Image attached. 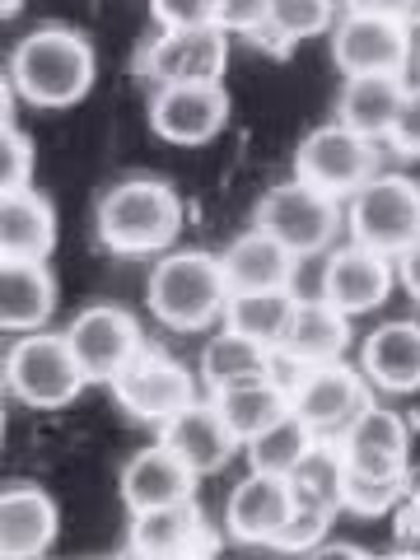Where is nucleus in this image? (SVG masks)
Here are the masks:
<instances>
[{"mask_svg": "<svg viewBox=\"0 0 420 560\" xmlns=\"http://www.w3.org/2000/svg\"><path fill=\"white\" fill-rule=\"evenodd\" d=\"M94 43L70 24L28 28L5 61V84L33 108H70L94 84Z\"/></svg>", "mask_w": 420, "mask_h": 560, "instance_id": "obj_1", "label": "nucleus"}, {"mask_svg": "<svg viewBox=\"0 0 420 560\" xmlns=\"http://www.w3.org/2000/svg\"><path fill=\"white\" fill-rule=\"evenodd\" d=\"M121 560H136V556H121Z\"/></svg>", "mask_w": 420, "mask_h": 560, "instance_id": "obj_48", "label": "nucleus"}, {"mask_svg": "<svg viewBox=\"0 0 420 560\" xmlns=\"http://www.w3.org/2000/svg\"><path fill=\"white\" fill-rule=\"evenodd\" d=\"M94 224L103 248L121 257H164L183 234V201L160 178H121L98 197Z\"/></svg>", "mask_w": 420, "mask_h": 560, "instance_id": "obj_2", "label": "nucleus"}, {"mask_svg": "<svg viewBox=\"0 0 420 560\" xmlns=\"http://www.w3.org/2000/svg\"><path fill=\"white\" fill-rule=\"evenodd\" d=\"M407 510L420 518V467H411V481H407Z\"/></svg>", "mask_w": 420, "mask_h": 560, "instance_id": "obj_42", "label": "nucleus"}, {"mask_svg": "<svg viewBox=\"0 0 420 560\" xmlns=\"http://www.w3.org/2000/svg\"><path fill=\"white\" fill-rule=\"evenodd\" d=\"M346 224L350 243L401 257L411 243H420V183L407 173H378L350 197Z\"/></svg>", "mask_w": 420, "mask_h": 560, "instance_id": "obj_5", "label": "nucleus"}, {"mask_svg": "<svg viewBox=\"0 0 420 560\" xmlns=\"http://www.w3.org/2000/svg\"><path fill=\"white\" fill-rule=\"evenodd\" d=\"M327 528H331V514L308 510V504H294V514H290V523H285V533L276 537V551H290V556L318 551L323 541H327Z\"/></svg>", "mask_w": 420, "mask_h": 560, "instance_id": "obj_34", "label": "nucleus"}, {"mask_svg": "<svg viewBox=\"0 0 420 560\" xmlns=\"http://www.w3.org/2000/svg\"><path fill=\"white\" fill-rule=\"evenodd\" d=\"M346 14H393L407 24V0H341Z\"/></svg>", "mask_w": 420, "mask_h": 560, "instance_id": "obj_39", "label": "nucleus"}, {"mask_svg": "<svg viewBox=\"0 0 420 560\" xmlns=\"http://www.w3.org/2000/svg\"><path fill=\"white\" fill-rule=\"evenodd\" d=\"M388 145L401 154V160H420V84H411L407 98H401V113H397Z\"/></svg>", "mask_w": 420, "mask_h": 560, "instance_id": "obj_38", "label": "nucleus"}, {"mask_svg": "<svg viewBox=\"0 0 420 560\" xmlns=\"http://www.w3.org/2000/svg\"><path fill=\"white\" fill-rule=\"evenodd\" d=\"M257 230H267L271 238H280L294 257H313V253H327L337 230L346 224L341 215V201L318 191L304 178H290L271 187L267 197L257 201Z\"/></svg>", "mask_w": 420, "mask_h": 560, "instance_id": "obj_7", "label": "nucleus"}, {"mask_svg": "<svg viewBox=\"0 0 420 560\" xmlns=\"http://www.w3.org/2000/svg\"><path fill=\"white\" fill-rule=\"evenodd\" d=\"M374 560H420V551H393V556H374Z\"/></svg>", "mask_w": 420, "mask_h": 560, "instance_id": "obj_45", "label": "nucleus"}, {"mask_svg": "<svg viewBox=\"0 0 420 560\" xmlns=\"http://www.w3.org/2000/svg\"><path fill=\"white\" fill-rule=\"evenodd\" d=\"M416 66H420V38H416Z\"/></svg>", "mask_w": 420, "mask_h": 560, "instance_id": "obj_46", "label": "nucleus"}, {"mask_svg": "<svg viewBox=\"0 0 420 560\" xmlns=\"http://www.w3.org/2000/svg\"><path fill=\"white\" fill-rule=\"evenodd\" d=\"M230 121L224 84H164L150 98V127L173 145H206Z\"/></svg>", "mask_w": 420, "mask_h": 560, "instance_id": "obj_14", "label": "nucleus"}, {"mask_svg": "<svg viewBox=\"0 0 420 560\" xmlns=\"http://www.w3.org/2000/svg\"><path fill=\"white\" fill-rule=\"evenodd\" d=\"M294 290H253V294H230V308H224V327L238 331L248 341H261V346H280L285 327L294 318Z\"/></svg>", "mask_w": 420, "mask_h": 560, "instance_id": "obj_29", "label": "nucleus"}, {"mask_svg": "<svg viewBox=\"0 0 420 560\" xmlns=\"http://www.w3.org/2000/svg\"><path fill=\"white\" fill-rule=\"evenodd\" d=\"M331 61L341 75H407L416 61V28L393 14H346L331 28Z\"/></svg>", "mask_w": 420, "mask_h": 560, "instance_id": "obj_10", "label": "nucleus"}, {"mask_svg": "<svg viewBox=\"0 0 420 560\" xmlns=\"http://www.w3.org/2000/svg\"><path fill=\"white\" fill-rule=\"evenodd\" d=\"M271 370H276V350L238 337V331H230V327L215 331L201 350V378H206L210 397L224 393V388H243V383L271 378Z\"/></svg>", "mask_w": 420, "mask_h": 560, "instance_id": "obj_27", "label": "nucleus"}, {"mask_svg": "<svg viewBox=\"0 0 420 560\" xmlns=\"http://www.w3.org/2000/svg\"><path fill=\"white\" fill-rule=\"evenodd\" d=\"M57 308V276L47 261H0V323L14 337L43 331Z\"/></svg>", "mask_w": 420, "mask_h": 560, "instance_id": "obj_24", "label": "nucleus"}, {"mask_svg": "<svg viewBox=\"0 0 420 560\" xmlns=\"http://www.w3.org/2000/svg\"><path fill=\"white\" fill-rule=\"evenodd\" d=\"M66 341L75 350V360L90 383H113L140 350H145L136 313L121 304H84L75 318H70Z\"/></svg>", "mask_w": 420, "mask_h": 560, "instance_id": "obj_12", "label": "nucleus"}, {"mask_svg": "<svg viewBox=\"0 0 420 560\" xmlns=\"http://www.w3.org/2000/svg\"><path fill=\"white\" fill-rule=\"evenodd\" d=\"M294 514V490L290 477H271V471H248L224 504V533L238 547H276Z\"/></svg>", "mask_w": 420, "mask_h": 560, "instance_id": "obj_15", "label": "nucleus"}, {"mask_svg": "<svg viewBox=\"0 0 420 560\" xmlns=\"http://www.w3.org/2000/svg\"><path fill=\"white\" fill-rule=\"evenodd\" d=\"M337 448H341V458L355 463V467H383V471L411 467V430H407V420H401L397 411H388V407H378V401L355 420V425H350V434Z\"/></svg>", "mask_w": 420, "mask_h": 560, "instance_id": "obj_26", "label": "nucleus"}, {"mask_svg": "<svg viewBox=\"0 0 420 560\" xmlns=\"http://www.w3.org/2000/svg\"><path fill=\"white\" fill-rule=\"evenodd\" d=\"M370 407H374L370 378H364L360 370H350L346 360L304 370L290 383V411L304 420L318 444H341L350 434V425H355Z\"/></svg>", "mask_w": 420, "mask_h": 560, "instance_id": "obj_6", "label": "nucleus"}, {"mask_svg": "<svg viewBox=\"0 0 420 560\" xmlns=\"http://www.w3.org/2000/svg\"><path fill=\"white\" fill-rule=\"evenodd\" d=\"M206 537V518L197 500L168 504V510H145L131 514V556L136 560H183L197 556Z\"/></svg>", "mask_w": 420, "mask_h": 560, "instance_id": "obj_25", "label": "nucleus"}, {"mask_svg": "<svg viewBox=\"0 0 420 560\" xmlns=\"http://www.w3.org/2000/svg\"><path fill=\"white\" fill-rule=\"evenodd\" d=\"M145 304L168 331H206L230 308V280L215 253L173 248L150 267Z\"/></svg>", "mask_w": 420, "mask_h": 560, "instance_id": "obj_3", "label": "nucleus"}, {"mask_svg": "<svg viewBox=\"0 0 420 560\" xmlns=\"http://www.w3.org/2000/svg\"><path fill=\"white\" fill-rule=\"evenodd\" d=\"M313 444H318V440H313V434H308V425H304V420L290 411L285 420H280V425H271L267 434H257V440H253V444H243V448H248V463H253V471H271V477H290V471L304 463V453H308Z\"/></svg>", "mask_w": 420, "mask_h": 560, "instance_id": "obj_33", "label": "nucleus"}, {"mask_svg": "<svg viewBox=\"0 0 420 560\" xmlns=\"http://www.w3.org/2000/svg\"><path fill=\"white\" fill-rule=\"evenodd\" d=\"M294 178L313 183L327 197H355V191L378 178V150L374 140L355 136L341 121H327V127H313L300 150H294Z\"/></svg>", "mask_w": 420, "mask_h": 560, "instance_id": "obj_9", "label": "nucleus"}, {"mask_svg": "<svg viewBox=\"0 0 420 560\" xmlns=\"http://www.w3.org/2000/svg\"><path fill=\"white\" fill-rule=\"evenodd\" d=\"M290 490L294 504H308V510H323L337 518L346 510V458L337 444H313L304 453V463L290 471Z\"/></svg>", "mask_w": 420, "mask_h": 560, "instance_id": "obj_30", "label": "nucleus"}, {"mask_svg": "<svg viewBox=\"0 0 420 560\" xmlns=\"http://www.w3.org/2000/svg\"><path fill=\"white\" fill-rule=\"evenodd\" d=\"M337 5L341 0H271V20L253 43L280 47V43H300V38H313V33H327L341 20Z\"/></svg>", "mask_w": 420, "mask_h": 560, "instance_id": "obj_32", "label": "nucleus"}, {"mask_svg": "<svg viewBox=\"0 0 420 560\" xmlns=\"http://www.w3.org/2000/svg\"><path fill=\"white\" fill-rule=\"evenodd\" d=\"M183 560H201V551H197V556H183Z\"/></svg>", "mask_w": 420, "mask_h": 560, "instance_id": "obj_47", "label": "nucleus"}, {"mask_svg": "<svg viewBox=\"0 0 420 560\" xmlns=\"http://www.w3.org/2000/svg\"><path fill=\"white\" fill-rule=\"evenodd\" d=\"M0 191H24L33 187V136L14 127V117H5V145H0Z\"/></svg>", "mask_w": 420, "mask_h": 560, "instance_id": "obj_35", "label": "nucleus"}, {"mask_svg": "<svg viewBox=\"0 0 420 560\" xmlns=\"http://www.w3.org/2000/svg\"><path fill=\"white\" fill-rule=\"evenodd\" d=\"M191 490H197V471L164 444L140 448L136 458H127V467H121V500H127L131 514L187 504Z\"/></svg>", "mask_w": 420, "mask_h": 560, "instance_id": "obj_19", "label": "nucleus"}, {"mask_svg": "<svg viewBox=\"0 0 420 560\" xmlns=\"http://www.w3.org/2000/svg\"><path fill=\"white\" fill-rule=\"evenodd\" d=\"M360 374L378 393H393V397L420 393V323L411 318L378 323L360 346Z\"/></svg>", "mask_w": 420, "mask_h": 560, "instance_id": "obj_18", "label": "nucleus"}, {"mask_svg": "<svg viewBox=\"0 0 420 560\" xmlns=\"http://www.w3.org/2000/svg\"><path fill=\"white\" fill-rule=\"evenodd\" d=\"M407 24L420 28V0H407Z\"/></svg>", "mask_w": 420, "mask_h": 560, "instance_id": "obj_43", "label": "nucleus"}, {"mask_svg": "<svg viewBox=\"0 0 420 560\" xmlns=\"http://www.w3.org/2000/svg\"><path fill=\"white\" fill-rule=\"evenodd\" d=\"M84 370L66 331H24L5 350V388L33 411L70 407L84 393Z\"/></svg>", "mask_w": 420, "mask_h": 560, "instance_id": "obj_4", "label": "nucleus"}, {"mask_svg": "<svg viewBox=\"0 0 420 560\" xmlns=\"http://www.w3.org/2000/svg\"><path fill=\"white\" fill-rule=\"evenodd\" d=\"M57 248V210L38 187L0 197V257L5 261H47Z\"/></svg>", "mask_w": 420, "mask_h": 560, "instance_id": "obj_23", "label": "nucleus"}, {"mask_svg": "<svg viewBox=\"0 0 420 560\" xmlns=\"http://www.w3.org/2000/svg\"><path fill=\"white\" fill-rule=\"evenodd\" d=\"M61 514L57 500L33 481H10L0 495V556L5 560H43L57 541Z\"/></svg>", "mask_w": 420, "mask_h": 560, "instance_id": "obj_16", "label": "nucleus"}, {"mask_svg": "<svg viewBox=\"0 0 420 560\" xmlns=\"http://www.w3.org/2000/svg\"><path fill=\"white\" fill-rule=\"evenodd\" d=\"M346 346H350V318L346 313L323 304V300H300L285 337H280V346H276V360H285L304 374V370H318V364L346 360Z\"/></svg>", "mask_w": 420, "mask_h": 560, "instance_id": "obj_20", "label": "nucleus"}, {"mask_svg": "<svg viewBox=\"0 0 420 560\" xmlns=\"http://www.w3.org/2000/svg\"><path fill=\"white\" fill-rule=\"evenodd\" d=\"M407 90L411 84L401 75H346L337 94V121L378 145V140L393 136Z\"/></svg>", "mask_w": 420, "mask_h": 560, "instance_id": "obj_22", "label": "nucleus"}, {"mask_svg": "<svg viewBox=\"0 0 420 560\" xmlns=\"http://www.w3.org/2000/svg\"><path fill=\"white\" fill-rule=\"evenodd\" d=\"M224 66H230V33L220 24L201 28H160V38L140 47L136 70L154 90L164 84H220Z\"/></svg>", "mask_w": 420, "mask_h": 560, "instance_id": "obj_8", "label": "nucleus"}, {"mask_svg": "<svg viewBox=\"0 0 420 560\" xmlns=\"http://www.w3.org/2000/svg\"><path fill=\"white\" fill-rule=\"evenodd\" d=\"M220 267H224V280H230V294H253V290H290L294 280V257L285 243L271 238L267 230H243L230 248L220 253Z\"/></svg>", "mask_w": 420, "mask_h": 560, "instance_id": "obj_21", "label": "nucleus"}, {"mask_svg": "<svg viewBox=\"0 0 420 560\" xmlns=\"http://www.w3.org/2000/svg\"><path fill=\"white\" fill-rule=\"evenodd\" d=\"M407 481H411V467L383 471V467H355V463H346V510L360 514V518L393 514L397 504H407Z\"/></svg>", "mask_w": 420, "mask_h": 560, "instance_id": "obj_31", "label": "nucleus"}, {"mask_svg": "<svg viewBox=\"0 0 420 560\" xmlns=\"http://www.w3.org/2000/svg\"><path fill=\"white\" fill-rule=\"evenodd\" d=\"M210 401L224 416V425L238 434V444H253L257 434H267L290 416V383L261 378V383H243V388H224Z\"/></svg>", "mask_w": 420, "mask_h": 560, "instance_id": "obj_28", "label": "nucleus"}, {"mask_svg": "<svg viewBox=\"0 0 420 560\" xmlns=\"http://www.w3.org/2000/svg\"><path fill=\"white\" fill-rule=\"evenodd\" d=\"M271 20V0H220L215 5V24L224 33H248V38H257L261 28H267Z\"/></svg>", "mask_w": 420, "mask_h": 560, "instance_id": "obj_37", "label": "nucleus"}, {"mask_svg": "<svg viewBox=\"0 0 420 560\" xmlns=\"http://www.w3.org/2000/svg\"><path fill=\"white\" fill-rule=\"evenodd\" d=\"M220 0H150V14L160 20V28H201L215 24Z\"/></svg>", "mask_w": 420, "mask_h": 560, "instance_id": "obj_36", "label": "nucleus"}, {"mask_svg": "<svg viewBox=\"0 0 420 560\" xmlns=\"http://www.w3.org/2000/svg\"><path fill=\"white\" fill-rule=\"evenodd\" d=\"M304 560H374L364 547H355V541H323L318 551H308Z\"/></svg>", "mask_w": 420, "mask_h": 560, "instance_id": "obj_41", "label": "nucleus"}, {"mask_svg": "<svg viewBox=\"0 0 420 560\" xmlns=\"http://www.w3.org/2000/svg\"><path fill=\"white\" fill-rule=\"evenodd\" d=\"M393 285H397V257L374 253L364 243H346V248L327 257L318 300L341 308L346 318H355V313L378 308L393 294Z\"/></svg>", "mask_w": 420, "mask_h": 560, "instance_id": "obj_13", "label": "nucleus"}, {"mask_svg": "<svg viewBox=\"0 0 420 560\" xmlns=\"http://www.w3.org/2000/svg\"><path fill=\"white\" fill-rule=\"evenodd\" d=\"M160 444L178 453L197 477H210V471L230 467V458L238 453V434L224 425L215 401H191L187 411H178L160 425Z\"/></svg>", "mask_w": 420, "mask_h": 560, "instance_id": "obj_17", "label": "nucleus"}, {"mask_svg": "<svg viewBox=\"0 0 420 560\" xmlns=\"http://www.w3.org/2000/svg\"><path fill=\"white\" fill-rule=\"evenodd\" d=\"M0 10H5V20H14V14L24 10V0H0Z\"/></svg>", "mask_w": 420, "mask_h": 560, "instance_id": "obj_44", "label": "nucleus"}, {"mask_svg": "<svg viewBox=\"0 0 420 560\" xmlns=\"http://www.w3.org/2000/svg\"><path fill=\"white\" fill-rule=\"evenodd\" d=\"M108 388H113L121 411L136 416V420H154V425H164V420H173L178 411H187L191 401H197L191 370L183 360H173L168 350H160V346L140 350V355L108 383Z\"/></svg>", "mask_w": 420, "mask_h": 560, "instance_id": "obj_11", "label": "nucleus"}, {"mask_svg": "<svg viewBox=\"0 0 420 560\" xmlns=\"http://www.w3.org/2000/svg\"><path fill=\"white\" fill-rule=\"evenodd\" d=\"M397 280L407 285V294L420 304V243H411V248L397 257Z\"/></svg>", "mask_w": 420, "mask_h": 560, "instance_id": "obj_40", "label": "nucleus"}]
</instances>
